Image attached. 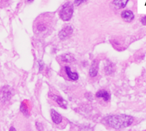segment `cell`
Here are the masks:
<instances>
[{
  "label": "cell",
  "mask_w": 146,
  "mask_h": 131,
  "mask_svg": "<svg viewBox=\"0 0 146 131\" xmlns=\"http://www.w3.org/2000/svg\"><path fill=\"white\" fill-rule=\"evenodd\" d=\"M121 17L125 22H131L132 21H133L135 15L133 14V12L130 10H125L121 13Z\"/></svg>",
  "instance_id": "5"
},
{
  "label": "cell",
  "mask_w": 146,
  "mask_h": 131,
  "mask_svg": "<svg viewBox=\"0 0 146 131\" xmlns=\"http://www.w3.org/2000/svg\"><path fill=\"white\" fill-rule=\"evenodd\" d=\"M9 131H17L16 130H15V127H13V126H11V128H10V130Z\"/></svg>",
  "instance_id": "20"
},
{
  "label": "cell",
  "mask_w": 146,
  "mask_h": 131,
  "mask_svg": "<svg viewBox=\"0 0 146 131\" xmlns=\"http://www.w3.org/2000/svg\"><path fill=\"white\" fill-rule=\"evenodd\" d=\"M20 110H21V112H22L25 116L28 117L29 115V110H28V108L26 107V106L24 104V102H22L21 104V106H20Z\"/></svg>",
  "instance_id": "15"
},
{
  "label": "cell",
  "mask_w": 146,
  "mask_h": 131,
  "mask_svg": "<svg viewBox=\"0 0 146 131\" xmlns=\"http://www.w3.org/2000/svg\"><path fill=\"white\" fill-rule=\"evenodd\" d=\"M60 59L63 62H65V63H72V62L75 61V57L70 53H67V54L60 56Z\"/></svg>",
  "instance_id": "14"
},
{
  "label": "cell",
  "mask_w": 146,
  "mask_h": 131,
  "mask_svg": "<svg viewBox=\"0 0 146 131\" xmlns=\"http://www.w3.org/2000/svg\"><path fill=\"white\" fill-rule=\"evenodd\" d=\"M46 29H47V24L43 22V21L36 22V25H35V27H34V31L37 34L38 33H44Z\"/></svg>",
  "instance_id": "10"
},
{
  "label": "cell",
  "mask_w": 146,
  "mask_h": 131,
  "mask_svg": "<svg viewBox=\"0 0 146 131\" xmlns=\"http://www.w3.org/2000/svg\"><path fill=\"white\" fill-rule=\"evenodd\" d=\"M52 98L54 100L55 102H56L59 105V106H60L61 108H64V109H67V105H68V102L66 100H64L62 97L60 96H58V95H51Z\"/></svg>",
  "instance_id": "9"
},
{
  "label": "cell",
  "mask_w": 146,
  "mask_h": 131,
  "mask_svg": "<svg viewBox=\"0 0 146 131\" xmlns=\"http://www.w3.org/2000/svg\"><path fill=\"white\" fill-rule=\"evenodd\" d=\"M129 0H113V4L117 9H123L127 6Z\"/></svg>",
  "instance_id": "12"
},
{
  "label": "cell",
  "mask_w": 146,
  "mask_h": 131,
  "mask_svg": "<svg viewBox=\"0 0 146 131\" xmlns=\"http://www.w3.org/2000/svg\"><path fill=\"white\" fill-rule=\"evenodd\" d=\"M133 117L127 114H114L109 115L104 118V122L110 127L115 130H121L129 127L133 123Z\"/></svg>",
  "instance_id": "1"
},
{
  "label": "cell",
  "mask_w": 146,
  "mask_h": 131,
  "mask_svg": "<svg viewBox=\"0 0 146 131\" xmlns=\"http://www.w3.org/2000/svg\"><path fill=\"white\" fill-rule=\"evenodd\" d=\"M73 33V28L72 26H65L59 32V38L60 40H65L68 38Z\"/></svg>",
  "instance_id": "3"
},
{
  "label": "cell",
  "mask_w": 146,
  "mask_h": 131,
  "mask_svg": "<svg viewBox=\"0 0 146 131\" xmlns=\"http://www.w3.org/2000/svg\"><path fill=\"white\" fill-rule=\"evenodd\" d=\"M36 129L37 130H39V131H41L43 130V126L40 123V122H36Z\"/></svg>",
  "instance_id": "17"
},
{
  "label": "cell",
  "mask_w": 146,
  "mask_h": 131,
  "mask_svg": "<svg viewBox=\"0 0 146 131\" xmlns=\"http://www.w3.org/2000/svg\"><path fill=\"white\" fill-rule=\"evenodd\" d=\"M50 114H51V118L52 122H54L55 124H60L62 122L63 118L61 116L60 114H59L56 110H55L54 109H52L50 110Z\"/></svg>",
  "instance_id": "8"
},
{
  "label": "cell",
  "mask_w": 146,
  "mask_h": 131,
  "mask_svg": "<svg viewBox=\"0 0 146 131\" xmlns=\"http://www.w3.org/2000/svg\"><path fill=\"white\" fill-rule=\"evenodd\" d=\"M74 13V6L71 2H67L63 5L59 11V16L64 22L70 21Z\"/></svg>",
  "instance_id": "2"
},
{
  "label": "cell",
  "mask_w": 146,
  "mask_h": 131,
  "mask_svg": "<svg viewBox=\"0 0 146 131\" xmlns=\"http://www.w3.org/2000/svg\"><path fill=\"white\" fill-rule=\"evenodd\" d=\"M26 2H28V3H32V2H33L34 0H26Z\"/></svg>",
  "instance_id": "21"
},
{
  "label": "cell",
  "mask_w": 146,
  "mask_h": 131,
  "mask_svg": "<svg viewBox=\"0 0 146 131\" xmlns=\"http://www.w3.org/2000/svg\"><path fill=\"white\" fill-rule=\"evenodd\" d=\"M104 70L107 75H111L112 73L114 72V65L112 62L107 61L104 67Z\"/></svg>",
  "instance_id": "13"
},
{
  "label": "cell",
  "mask_w": 146,
  "mask_h": 131,
  "mask_svg": "<svg viewBox=\"0 0 146 131\" xmlns=\"http://www.w3.org/2000/svg\"><path fill=\"white\" fill-rule=\"evenodd\" d=\"M64 71H65L66 75H67V76L68 77V79L72 80V81L78 80V79H79V74L76 72H72L69 66H65L64 67Z\"/></svg>",
  "instance_id": "7"
},
{
  "label": "cell",
  "mask_w": 146,
  "mask_h": 131,
  "mask_svg": "<svg viewBox=\"0 0 146 131\" xmlns=\"http://www.w3.org/2000/svg\"><path fill=\"white\" fill-rule=\"evenodd\" d=\"M95 96L97 98H102L105 102H108L110 100V94L106 90H99L96 92Z\"/></svg>",
  "instance_id": "11"
},
{
  "label": "cell",
  "mask_w": 146,
  "mask_h": 131,
  "mask_svg": "<svg viewBox=\"0 0 146 131\" xmlns=\"http://www.w3.org/2000/svg\"><path fill=\"white\" fill-rule=\"evenodd\" d=\"M141 22L143 26H146V16H143L142 18H141Z\"/></svg>",
  "instance_id": "18"
},
{
  "label": "cell",
  "mask_w": 146,
  "mask_h": 131,
  "mask_svg": "<svg viewBox=\"0 0 146 131\" xmlns=\"http://www.w3.org/2000/svg\"><path fill=\"white\" fill-rule=\"evenodd\" d=\"M11 96H12V92H11L10 87L8 86H5L2 88V91H1V99L2 102H6L9 101L11 99Z\"/></svg>",
  "instance_id": "4"
},
{
  "label": "cell",
  "mask_w": 146,
  "mask_h": 131,
  "mask_svg": "<svg viewBox=\"0 0 146 131\" xmlns=\"http://www.w3.org/2000/svg\"><path fill=\"white\" fill-rule=\"evenodd\" d=\"M38 65H39V71L40 72V71H42V69H43V68H44V65L41 61L38 62Z\"/></svg>",
  "instance_id": "19"
},
{
  "label": "cell",
  "mask_w": 146,
  "mask_h": 131,
  "mask_svg": "<svg viewBox=\"0 0 146 131\" xmlns=\"http://www.w3.org/2000/svg\"><path fill=\"white\" fill-rule=\"evenodd\" d=\"M87 0H74V5L76 6V7H79L83 3H84Z\"/></svg>",
  "instance_id": "16"
},
{
  "label": "cell",
  "mask_w": 146,
  "mask_h": 131,
  "mask_svg": "<svg viewBox=\"0 0 146 131\" xmlns=\"http://www.w3.org/2000/svg\"><path fill=\"white\" fill-rule=\"evenodd\" d=\"M99 72V61L97 60H95L92 62L91 67H90V70H89V76L91 78L97 76Z\"/></svg>",
  "instance_id": "6"
}]
</instances>
